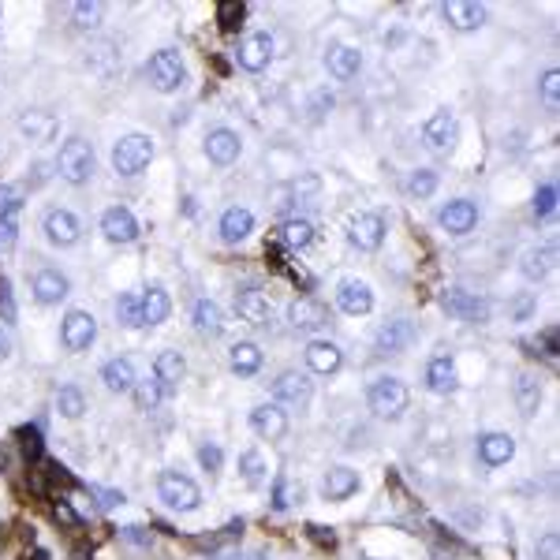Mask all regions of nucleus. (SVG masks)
<instances>
[{"instance_id": "1", "label": "nucleus", "mask_w": 560, "mask_h": 560, "mask_svg": "<svg viewBox=\"0 0 560 560\" xmlns=\"http://www.w3.org/2000/svg\"><path fill=\"white\" fill-rule=\"evenodd\" d=\"M57 172L71 183V187H83L94 176V146L83 139H67L57 153Z\"/></svg>"}, {"instance_id": "2", "label": "nucleus", "mask_w": 560, "mask_h": 560, "mask_svg": "<svg viewBox=\"0 0 560 560\" xmlns=\"http://www.w3.org/2000/svg\"><path fill=\"white\" fill-rule=\"evenodd\" d=\"M109 161H112V169L119 176H139L153 161V139L150 135H124L112 146Z\"/></svg>"}, {"instance_id": "3", "label": "nucleus", "mask_w": 560, "mask_h": 560, "mask_svg": "<svg viewBox=\"0 0 560 560\" xmlns=\"http://www.w3.org/2000/svg\"><path fill=\"white\" fill-rule=\"evenodd\" d=\"M367 399H370V411L378 419H399L408 411V404H411V392H408V385L399 378H378L370 385Z\"/></svg>"}, {"instance_id": "4", "label": "nucleus", "mask_w": 560, "mask_h": 560, "mask_svg": "<svg viewBox=\"0 0 560 560\" xmlns=\"http://www.w3.org/2000/svg\"><path fill=\"white\" fill-rule=\"evenodd\" d=\"M146 78H150V87L157 94H176L183 87V78H187V67H183V57L176 49H161V53H153L150 64H146Z\"/></svg>"}, {"instance_id": "5", "label": "nucleus", "mask_w": 560, "mask_h": 560, "mask_svg": "<svg viewBox=\"0 0 560 560\" xmlns=\"http://www.w3.org/2000/svg\"><path fill=\"white\" fill-rule=\"evenodd\" d=\"M157 497H161L172 512H194L198 504H202V490L180 471H161V478H157Z\"/></svg>"}, {"instance_id": "6", "label": "nucleus", "mask_w": 560, "mask_h": 560, "mask_svg": "<svg viewBox=\"0 0 560 560\" xmlns=\"http://www.w3.org/2000/svg\"><path fill=\"white\" fill-rule=\"evenodd\" d=\"M60 340L67 351H90V344L98 340V317L87 310H67L64 326H60Z\"/></svg>"}, {"instance_id": "7", "label": "nucleus", "mask_w": 560, "mask_h": 560, "mask_svg": "<svg viewBox=\"0 0 560 560\" xmlns=\"http://www.w3.org/2000/svg\"><path fill=\"white\" fill-rule=\"evenodd\" d=\"M310 396H314V385H310V378L299 374V370H285V374L273 381V404H280V408L303 411V408L310 404Z\"/></svg>"}, {"instance_id": "8", "label": "nucleus", "mask_w": 560, "mask_h": 560, "mask_svg": "<svg viewBox=\"0 0 560 560\" xmlns=\"http://www.w3.org/2000/svg\"><path fill=\"white\" fill-rule=\"evenodd\" d=\"M422 139L433 153H449L460 139V124H456V112L449 109H437L430 119H426V128H422Z\"/></svg>"}, {"instance_id": "9", "label": "nucleus", "mask_w": 560, "mask_h": 560, "mask_svg": "<svg viewBox=\"0 0 560 560\" xmlns=\"http://www.w3.org/2000/svg\"><path fill=\"white\" fill-rule=\"evenodd\" d=\"M347 244L355 251H378L385 244V221H381V213H355L347 221Z\"/></svg>"}, {"instance_id": "10", "label": "nucleus", "mask_w": 560, "mask_h": 560, "mask_svg": "<svg viewBox=\"0 0 560 560\" xmlns=\"http://www.w3.org/2000/svg\"><path fill=\"white\" fill-rule=\"evenodd\" d=\"M441 16H445V19H449V26H452V30H460V34L482 30V26H486V19H490L486 5H478V0H449V5H441Z\"/></svg>"}, {"instance_id": "11", "label": "nucleus", "mask_w": 560, "mask_h": 560, "mask_svg": "<svg viewBox=\"0 0 560 560\" xmlns=\"http://www.w3.org/2000/svg\"><path fill=\"white\" fill-rule=\"evenodd\" d=\"M337 306L344 314H351V317H363V314L374 310V288L367 285V280L347 276V280H340V285H337Z\"/></svg>"}, {"instance_id": "12", "label": "nucleus", "mask_w": 560, "mask_h": 560, "mask_svg": "<svg viewBox=\"0 0 560 560\" xmlns=\"http://www.w3.org/2000/svg\"><path fill=\"white\" fill-rule=\"evenodd\" d=\"M235 60H239V67H244V71H265L269 60H273V37H269L265 30L247 34L244 42H239Z\"/></svg>"}, {"instance_id": "13", "label": "nucleus", "mask_w": 560, "mask_h": 560, "mask_svg": "<svg viewBox=\"0 0 560 560\" xmlns=\"http://www.w3.org/2000/svg\"><path fill=\"white\" fill-rule=\"evenodd\" d=\"M288 322H292L296 333H317V329L329 326V310H326V303H317L314 296H303V299L292 303Z\"/></svg>"}, {"instance_id": "14", "label": "nucleus", "mask_w": 560, "mask_h": 560, "mask_svg": "<svg viewBox=\"0 0 560 560\" xmlns=\"http://www.w3.org/2000/svg\"><path fill=\"white\" fill-rule=\"evenodd\" d=\"M101 232H105L109 244H135L139 239V221H135V213L128 206H109L101 213Z\"/></svg>"}, {"instance_id": "15", "label": "nucleus", "mask_w": 560, "mask_h": 560, "mask_svg": "<svg viewBox=\"0 0 560 560\" xmlns=\"http://www.w3.org/2000/svg\"><path fill=\"white\" fill-rule=\"evenodd\" d=\"M30 292L42 306H57L60 299H67L71 292V280L60 273V269H37L34 280H30Z\"/></svg>"}, {"instance_id": "16", "label": "nucleus", "mask_w": 560, "mask_h": 560, "mask_svg": "<svg viewBox=\"0 0 560 560\" xmlns=\"http://www.w3.org/2000/svg\"><path fill=\"white\" fill-rule=\"evenodd\" d=\"M42 228H46V239L53 247H75L78 235H83V224H78V217L71 210H49Z\"/></svg>"}, {"instance_id": "17", "label": "nucleus", "mask_w": 560, "mask_h": 560, "mask_svg": "<svg viewBox=\"0 0 560 560\" xmlns=\"http://www.w3.org/2000/svg\"><path fill=\"white\" fill-rule=\"evenodd\" d=\"M251 430L262 437V441H280L288 433V411L280 404H258L251 411Z\"/></svg>"}, {"instance_id": "18", "label": "nucleus", "mask_w": 560, "mask_h": 560, "mask_svg": "<svg viewBox=\"0 0 560 560\" xmlns=\"http://www.w3.org/2000/svg\"><path fill=\"white\" fill-rule=\"evenodd\" d=\"M235 314L244 317L247 326H258V329L273 326V306L258 288H239L235 292Z\"/></svg>"}, {"instance_id": "19", "label": "nucleus", "mask_w": 560, "mask_h": 560, "mask_svg": "<svg viewBox=\"0 0 560 560\" xmlns=\"http://www.w3.org/2000/svg\"><path fill=\"white\" fill-rule=\"evenodd\" d=\"M437 224H441L449 235H467L478 224V206L471 202V198H452V202L441 206V213H437Z\"/></svg>"}, {"instance_id": "20", "label": "nucleus", "mask_w": 560, "mask_h": 560, "mask_svg": "<svg viewBox=\"0 0 560 560\" xmlns=\"http://www.w3.org/2000/svg\"><path fill=\"white\" fill-rule=\"evenodd\" d=\"M456 385H460L456 358L452 355H433L426 363V389L437 392V396H449V392H456Z\"/></svg>"}, {"instance_id": "21", "label": "nucleus", "mask_w": 560, "mask_h": 560, "mask_svg": "<svg viewBox=\"0 0 560 560\" xmlns=\"http://www.w3.org/2000/svg\"><path fill=\"white\" fill-rule=\"evenodd\" d=\"M512 456H515V437L512 433H482L478 437V460H482L486 467H504V463H512Z\"/></svg>"}, {"instance_id": "22", "label": "nucleus", "mask_w": 560, "mask_h": 560, "mask_svg": "<svg viewBox=\"0 0 560 560\" xmlns=\"http://www.w3.org/2000/svg\"><path fill=\"white\" fill-rule=\"evenodd\" d=\"M239 150H244V142H239V135L232 128H213L206 135V157L213 165H232L239 157Z\"/></svg>"}, {"instance_id": "23", "label": "nucleus", "mask_w": 560, "mask_h": 560, "mask_svg": "<svg viewBox=\"0 0 560 560\" xmlns=\"http://www.w3.org/2000/svg\"><path fill=\"white\" fill-rule=\"evenodd\" d=\"M306 367L314 374H337L344 367V351L333 340H310L306 344Z\"/></svg>"}, {"instance_id": "24", "label": "nucleus", "mask_w": 560, "mask_h": 560, "mask_svg": "<svg viewBox=\"0 0 560 560\" xmlns=\"http://www.w3.org/2000/svg\"><path fill=\"white\" fill-rule=\"evenodd\" d=\"M101 381H105V389H109V392H131V389H135V381H139L135 363H131L128 355H116V358H109V363L101 367Z\"/></svg>"}, {"instance_id": "25", "label": "nucleus", "mask_w": 560, "mask_h": 560, "mask_svg": "<svg viewBox=\"0 0 560 560\" xmlns=\"http://www.w3.org/2000/svg\"><path fill=\"white\" fill-rule=\"evenodd\" d=\"M153 378H157V385L165 389V396H169V392H176V389H180V381L187 378V363H183V355H180V351H161V355H157V363H153Z\"/></svg>"}, {"instance_id": "26", "label": "nucleus", "mask_w": 560, "mask_h": 560, "mask_svg": "<svg viewBox=\"0 0 560 560\" xmlns=\"http://www.w3.org/2000/svg\"><path fill=\"white\" fill-rule=\"evenodd\" d=\"M411 340H415V329H411V322H404V317H396V322H385V326L378 329V337H374V347H378L381 355H396V351H404Z\"/></svg>"}, {"instance_id": "27", "label": "nucleus", "mask_w": 560, "mask_h": 560, "mask_svg": "<svg viewBox=\"0 0 560 560\" xmlns=\"http://www.w3.org/2000/svg\"><path fill=\"white\" fill-rule=\"evenodd\" d=\"M326 67H329L333 78L347 83V78H355L358 71H363V53L351 49V46H329V53H326Z\"/></svg>"}, {"instance_id": "28", "label": "nucleus", "mask_w": 560, "mask_h": 560, "mask_svg": "<svg viewBox=\"0 0 560 560\" xmlns=\"http://www.w3.org/2000/svg\"><path fill=\"white\" fill-rule=\"evenodd\" d=\"M358 486H363L358 471H351V467H329L326 482H322V493H326V501H347L351 493H358Z\"/></svg>"}, {"instance_id": "29", "label": "nucleus", "mask_w": 560, "mask_h": 560, "mask_svg": "<svg viewBox=\"0 0 560 560\" xmlns=\"http://www.w3.org/2000/svg\"><path fill=\"white\" fill-rule=\"evenodd\" d=\"M254 232V213L251 210H244V206H232V210H224V217H221V239L224 244H244V239Z\"/></svg>"}, {"instance_id": "30", "label": "nucleus", "mask_w": 560, "mask_h": 560, "mask_svg": "<svg viewBox=\"0 0 560 560\" xmlns=\"http://www.w3.org/2000/svg\"><path fill=\"white\" fill-rule=\"evenodd\" d=\"M228 363H232V370H235L239 378H254V374L262 370V347H258L254 340H239V344H232V351H228Z\"/></svg>"}, {"instance_id": "31", "label": "nucleus", "mask_w": 560, "mask_h": 560, "mask_svg": "<svg viewBox=\"0 0 560 560\" xmlns=\"http://www.w3.org/2000/svg\"><path fill=\"white\" fill-rule=\"evenodd\" d=\"M142 326H161V322H169V314H172V299H169V292L165 288H146L142 296Z\"/></svg>"}, {"instance_id": "32", "label": "nucleus", "mask_w": 560, "mask_h": 560, "mask_svg": "<svg viewBox=\"0 0 560 560\" xmlns=\"http://www.w3.org/2000/svg\"><path fill=\"white\" fill-rule=\"evenodd\" d=\"M515 404H519V415H524V419L538 415V408H542V381L534 374H519L515 378Z\"/></svg>"}, {"instance_id": "33", "label": "nucleus", "mask_w": 560, "mask_h": 560, "mask_svg": "<svg viewBox=\"0 0 560 560\" xmlns=\"http://www.w3.org/2000/svg\"><path fill=\"white\" fill-rule=\"evenodd\" d=\"M441 306L456 317H463V322H478V317H486V303L482 299H474L467 292H445L441 296Z\"/></svg>"}, {"instance_id": "34", "label": "nucleus", "mask_w": 560, "mask_h": 560, "mask_svg": "<svg viewBox=\"0 0 560 560\" xmlns=\"http://www.w3.org/2000/svg\"><path fill=\"white\" fill-rule=\"evenodd\" d=\"M194 326H198V333H206V337H221L224 333V310L213 299H198L194 303Z\"/></svg>"}, {"instance_id": "35", "label": "nucleus", "mask_w": 560, "mask_h": 560, "mask_svg": "<svg viewBox=\"0 0 560 560\" xmlns=\"http://www.w3.org/2000/svg\"><path fill=\"white\" fill-rule=\"evenodd\" d=\"M280 239H285L292 251H306L314 244V224L306 217H288L285 224H280Z\"/></svg>"}, {"instance_id": "36", "label": "nucleus", "mask_w": 560, "mask_h": 560, "mask_svg": "<svg viewBox=\"0 0 560 560\" xmlns=\"http://www.w3.org/2000/svg\"><path fill=\"white\" fill-rule=\"evenodd\" d=\"M239 474H244V482L251 490H262L265 478H269V467H265V456L258 449H247L244 456H239Z\"/></svg>"}, {"instance_id": "37", "label": "nucleus", "mask_w": 560, "mask_h": 560, "mask_svg": "<svg viewBox=\"0 0 560 560\" xmlns=\"http://www.w3.org/2000/svg\"><path fill=\"white\" fill-rule=\"evenodd\" d=\"M303 501V486L296 482L292 474H276V482H273V508L276 512H288Z\"/></svg>"}, {"instance_id": "38", "label": "nucleus", "mask_w": 560, "mask_h": 560, "mask_svg": "<svg viewBox=\"0 0 560 560\" xmlns=\"http://www.w3.org/2000/svg\"><path fill=\"white\" fill-rule=\"evenodd\" d=\"M101 16H105L101 0H75V5H71V23L78 30H98L101 26Z\"/></svg>"}, {"instance_id": "39", "label": "nucleus", "mask_w": 560, "mask_h": 560, "mask_svg": "<svg viewBox=\"0 0 560 560\" xmlns=\"http://www.w3.org/2000/svg\"><path fill=\"white\" fill-rule=\"evenodd\" d=\"M57 411H60L64 419H83V411H87L83 389H78V385H64V389L57 392Z\"/></svg>"}, {"instance_id": "40", "label": "nucleus", "mask_w": 560, "mask_h": 560, "mask_svg": "<svg viewBox=\"0 0 560 560\" xmlns=\"http://www.w3.org/2000/svg\"><path fill=\"white\" fill-rule=\"evenodd\" d=\"M116 322L124 329H139L142 326V299L139 296H119L116 299Z\"/></svg>"}, {"instance_id": "41", "label": "nucleus", "mask_w": 560, "mask_h": 560, "mask_svg": "<svg viewBox=\"0 0 560 560\" xmlns=\"http://www.w3.org/2000/svg\"><path fill=\"white\" fill-rule=\"evenodd\" d=\"M19 131L30 135V139H49V135L57 131V119L46 116V112H26V116L19 119Z\"/></svg>"}, {"instance_id": "42", "label": "nucleus", "mask_w": 560, "mask_h": 560, "mask_svg": "<svg viewBox=\"0 0 560 560\" xmlns=\"http://www.w3.org/2000/svg\"><path fill=\"white\" fill-rule=\"evenodd\" d=\"M131 392H135V404H139L142 411H153V408L165 399V389L157 385V378H153V381H150V378H146V381H135Z\"/></svg>"}, {"instance_id": "43", "label": "nucleus", "mask_w": 560, "mask_h": 560, "mask_svg": "<svg viewBox=\"0 0 560 560\" xmlns=\"http://www.w3.org/2000/svg\"><path fill=\"white\" fill-rule=\"evenodd\" d=\"M549 262H553V247H534V251H527L524 254V276L527 280H542L545 273H549Z\"/></svg>"}, {"instance_id": "44", "label": "nucleus", "mask_w": 560, "mask_h": 560, "mask_svg": "<svg viewBox=\"0 0 560 560\" xmlns=\"http://www.w3.org/2000/svg\"><path fill=\"white\" fill-rule=\"evenodd\" d=\"M408 191H411L415 198H430V194L437 191V172H433V169H415L411 180H408Z\"/></svg>"}, {"instance_id": "45", "label": "nucleus", "mask_w": 560, "mask_h": 560, "mask_svg": "<svg viewBox=\"0 0 560 560\" xmlns=\"http://www.w3.org/2000/svg\"><path fill=\"white\" fill-rule=\"evenodd\" d=\"M553 213H556V187L545 183V187H538V194H534V217H538V221H549Z\"/></svg>"}, {"instance_id": "46", "label": "nucleus", "mask_w": 560, "mask_h": 560, "mask_svg": "<svg viewBox=\"0 0 560 560\" xmlns=\"http://www.w3.org/2000/svg\"><path fill=\"white\" fill-rule=\"evenodd\" d=\"M198 463H202V471H210V474H221V467H224V452H221V445H213V441L198 445Z\"/></svg>"}, {"instance_id": "47", "label": "nucleus", "mask_w": 560, "mask_h": 560, "mask_svg": "<svg viewBox=\"0 0 560 560\" xmlns=\"http://www.w3.org/2000/svg\"><path fill=\"white\" fill-rule=\"evenodd\" d=\"M542 101L556 112V105H560V71H556V67H549V71L542 75Z\"/></svg>"}, {"instance_id": "48", "label": "nucleus", "mask_w": 560, "mask_h": 560, "mask_svg": "<svg viewBox=\"0 0 560 560\" xmlns=\"http://www.w3.org/2000/svg\"><path fill=\"white\" fill-rule=\"evenodd\" d=\"M244 16H247V5H235V0H232V5H221V8H217V19H221L224 30L244 26Z\"/></svg>"}, {"instance_id": "49", "label": "nucleus", "mask_w": 560, "mask_h": 560, "mask_svg": "<svg viewBox=\"0 0 560 560\" xmlns=\"http://www.w3.org/2000/svg\"><path fill=\"white\" fill-rule=\"evenodd\" d=\"M90 497H98V508H119V504H124L128 497L124 493H119V490H101V486H90Z\"/></svg>"}, {"instance_id": "50", "label": "nucleus", "mask_w": 560, "mask_h": 560, "mask_svg": "<svg viewBox=\"0 0 560 560\" xmlns=\"http://www.w3.org/2000/svg\"><path fill=\"white\" fill-rule=\"evenodd\" d=\"M19 206H23V198H19V191L16 187H0V217L5 213H19Z\"/></svg>"}, {"instance_id": "51", "label": "nucleus", "mask_w": 560, "mask_h": 560, "mask_svg": "<svg viewBox=\"0 0 560 560\" xmlns=\"http://www.w3.org/2000/svg\"><path fill=\"white\" fill-rule=\"evenodd\" d=\"M16 235H19V221H16V213H5V217H0V244L12 247Z\"/></svg>"}, {"instance_id": "52", "label": "nucleus", "mask_w": 560, "mask_h": 560, "mask_svg": "<svg viewBox=\"0 0 560 560\" xmlns=\"http://www.w3.org/2000/svg\"><path fill=\"white\" fill-rule=\"evenodd\" d=\"M538 560H556V553H560V542H556V534H545L542 542H538Z\"/></svg>"}, {"instance_id": "53", "label": "nucleus", "mask_w": 560, "mask_h": 560, "mask_svg": "<svg viewBox=\"0 0 560 560\" xmlns=\"http://www.w3.org/2000/svg\"><path fill=\"white\" fill-rule=\"evenodd\" d=\"M213 560H262V553H244V549H221Z\"/></svg>"}, {"instance_id": "54", "label": "nucleus", "mask_w": 560, "mask_h": 560, "mask_svg": "<svg viewBox=\"0 0 560 560\" xmlns=\"http://www.w3.org/2000/svg\"><path fill=\"white\" fill-rule=\"evenodd\" d=\"M57 519H64V524H67V527H75V524H78V515H75V508H71V504H64V501L57 504Z\"/></svg>"}, {"instance_id": "55", "label": "nucleus", "mask_w": 560, "mask_h": 560, "mask_svg": "<svg viewBox=\"0 0 560 560\" xmlns=\"http://www.w3.org/2000/svg\"><path fill=\"white\" fill-rule=\"evenodd\" d=\"M12 355V340H8V333L0 329V363H5V358Z\"/></svg>"}]
</instances>
